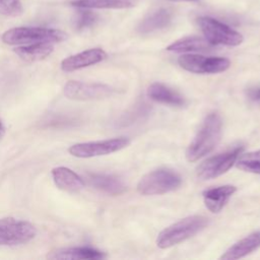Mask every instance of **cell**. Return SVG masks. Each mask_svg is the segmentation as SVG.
Segmentation results:
<instances>
[{
    "mask_svg": "<svg viewBox=\"0 0 260 260\" xmlns=\"http://www.w3.org/2000/svg\"><path fill=\"white\" fill-rule=\"evenodd\" d=\"M221 129V117L215 112L208 114L186 150L187 160L196 161L212 151L220 140Z\"/></svg>",
    "mask_w": 260,
    "mask_h": 260,
    "instance_id": "obj_1",
    "label": "cell"
},
{
    "mask_svg": "<svg viewBox=\"0 0 260 260\" xmlns=\"http://www.w3.org/2000/svg\"><path fill=\"white\" fill-rule=\"evenodd\" d=\"M55 185L66 192L75 193L84 187L83 180L72 170L66 167H57L52 170Z\"/></svg>",
    "mask_w": 260,
    "mask_h": 260,
    "instance_id": "obj_13",
    "label": "cell"
},
{
    "mask_svg": "<svg viewBox=\"0 0 260 260\" xmlns=\"http://www.w3.org/2000/svg\"><path fill=\"white\" fill-rule=\"evenodd\" d=\"M198 24L204 38L214 46H239L244 40L240 32L214 18L207 16L200 17L198 18Z\"/></svg>",
    "mask_w": 260,
    "mask_h": 260,
    "instance_id": "obj_6",
    "label": "cell"
},
{
    "mask_svg": "<svg viewBox=\"0 0 260 260\" xmlns=\"http://www.w3.org/2000/svg\"><path fill=\"white\" fill-rule=\"evenodd\" d=\"M67 35L55 28L47 27H13L2 35L3 43L7 45H28L35 43H59L66 40Z\"/></svg>",
    "mask_w": 260,
    "mask_h": 260,
    "instance_id": "obj_3",
    "label": "cell"
},
{
    "mask_svg": "<svg viewBox=\"0 0 260 260\" xmlns=\"http://www.w3.org/2000/svg\"><path fill=\"white\" fill-rule=\"evenodd\" d=\"M130 144V139L127 137H118L101 141L82 142L71 145L68 152L79 158H88L100 155L110 154L119 151Z\"/></svg>",
    "mask_w": 260,
    "mask_h": 260,
    "instance_id": "obj_7",
    "label": "cell"
},
{
    "mask_svg": "<svg viewBox=\"0 0 260 260\" xmlns=\"http://www.w3.org/2000/svg\"><path fill=\"white\" fill-rule=\"evenodd\" d=\"M3 134H4V126H3L2 122L0 121V139H1V137L3 136Z\"/></svg>",
    "mask_w": 260,
    "mask_h": 260,
    "instance_id": "obj_26",
    "label": "cell"
},
{
    "mask_svg": "<svg viewBox=\"0 0 260 260\" xmlns=\"http://www.w3.org/2000/svg\"><path fill=\"white\" fill-rule=\"evenodd\" d=\"M107 54L100 48L88 49L78 54L69 56L61 62V69L64 72H72L84 67H88L104 61Z\"/></svg>",
    "mask_w": 260,
    "mask_h": 260,
    "instance_id": "obj_11",
    "label": "cell"
},
{
    "mask_svg": "<svg viewBox=\"0 0 260 260\" xmlns=\"http://www.w3.org/2000/svg\"><path fill=\"white\" fill-rule=\"evenodd\" d=\"M242 149V147H235L225 152L208 157L197 168L198 178L201 180H210L221 176L233 167L240 156Z\"/></svg>",
    "mask_w": 260,
    "mask_h": 260,
    "instance_id": "obj_9",
    "label": "cell"
},
{
    "mask_svg": "<svg viewBox=\"0 0 260 260\" xmlns=\"http://www.w3.org/2000/svg\"><path fill=\"white\" fill-rule=\"evenodd\" d=\"M182 179L179 174L169 169H158L144 175L137 184L142 195H160L178 189Z\"/></svg>",
    "mask_w": 260,
    "mask_h": 260,
    "instance_id": "obj_4",
    "label": "cell"
},
{
    "mask_svg": "<svg viewBox=\"0 0 260 260\" xmlns=\"http://www.w3.org/2000/svg\"><path fill=\"white\" fill-rule=\"evenodd\" d=\"M237 188L233 185H223L207 189L203 192V201L206 208L212 213L219 212L228 203Z\"/></svg>",
    "mask_w": 260,
    "mask_h": 260,
    "instance_id": "obj_12",
    "label": "cell"
},
{
    "mask_svg": "<svg viewBox=\"0 0 260 260\" xmlns=\"http://www.w3.org/2000/svg\"><path fill=\"white\" fill-rule=\"evenodd\" d=\"M179 65L192 73L210 74L228 70L231 61L223 57H206L199 54H185L179 57Z\"/></svg>",
    "mask_w": 260,
    "mask_h": 260,
    "instance_id": "obj_8",
    "label": "cell"
},
{
    "mask_svg": "<svg viewBox=\"0 0 260 260\" xmlns=\"http://www.w3.org/2000/svg\"><path fill=\"white\" fill-rule=\"evenodd\" d=\"M49 259H103L106 257V254L89 248V247H74V248H65L59 249L51 252L47 256Z\"/></svg>",
    "mask_w": 260,
    "mask_h": 260,
    "instance_id": "obj_18",
    "label": "cell"
},
{
    "mask_svg": "<svg viewBox=\"0 0 260 260\" xmlns=\"http://www.w3.org/2000/svg\"><path fill=\"white\" fill-rule=\"evenodd\" d=\"M207 222V218L202 215L187 216L162 230L156 238V245L160 249L178 245L203 230Z\"/></svg>",
    "mask_w": 260,
    "mask_h": 260,
    "instance_id": "obj_2",
    "label": "cell"
},
{
    "mask_svg": "<svg viewBox=\"0 0 260 260\" xmlns=\"http://www.w3.org/2000/svg\"><path fill=\"white\" fill-rule=\"evenodd\" d=\"M236 161L238 169L244 172L260 175V149L242 154Z\"/></svg>",
    "mask_w": 260,
    "mask_h": 260,
    "instance_id": "obj_22",
    "label": "cell"
},
{
    "mask_svg": "<svg viewBox=\"0 0 260 260\" xmlns=\"http://www.w3.org/2000/svg\"><path fill=\"white\" fill-rule=\"evenodd\" d=\"M214 49V45L210 44L205 38L200 37H187L180 39L170 46L167 47V50L175 53H187V52H198L206 53L211 52Z\"/></svg>",
    "mask_w": 260,
    "mask_h": 260,
    "instance_id": "obj_17",
    "label": "cell"
},
{
    "mask_svg": "<svg viewBox=\"0 0 260 260\" xmlns=\"http://www.w3.org/2000/svg\"><path fill=\"white\" fill-rule=\"evenodd\" d=\"M37 235L35 225L14 217L0 218V245L16 246L31 241Z\"/></svg>",
    "mask_w": 260,
    "mask_h": 260,
    "instance_id": "obj_5",
    "label": "cell"
},
{
    "mask_svg": "<svg viewBox=\"0 0 260 260\" xmlns=\"http://www.w3.org/2000/svg\"><path fill=\"white\" fill-rule=\"evenodd\" d=\"M23 12L20 0H0V13L6 16L16 17Z\"/></svg>",
    "mask_w": 260,
    "mask_h": 260,
    "instance_id": "obj_23",
    "label": "cell"
},
{
    "mask_svg": "<svg viewBox=\"0 0 260 260\" xmlns=\"http://www.w3.org/2000/svg\"><path fill=\"white\" fill-rule=\"evenodd\" d=\"M54 50L52 43H35L14 49L16 55L25 61H39L48 57Z\"/></svg>",
    "mask_w": 260,
    "mask_h": 260,
    "instance_id": "obj_20",
    "label": "cell"
},
{
    "mask_svg": "<svg viewBox=\"0 0 260 260\" xmlns=\"http://www.w3.org/2000/svg\"><path fill=\"white\" fill-rule=\"evenodd\" d=\"M147 95L156 103L173 107H183L186 103L179 92L160 82L150 84L147 88Z\"/></svg>",
    "mask_w": 260,
    "mask_h": 260,
    "instance_id": "obj_14",
    "label": "cell"
},
{
    "mask_svg": "<svg viewBox=\"0 0 260 260\" xmlns=\"http://www.w3.org/2000/svg\"><path fill=\"white\" fill-rule=\"evenodd\" d=\"M87 181L93 188L110 195H120L126 191L124 182L115 176L87 174Z\"/></svg>",
    "mask_w": 260,
    "mask_h": 260,
    "instance_id": "obj_16",
    "label": "cell"
},
{
    "mask_svg": "<svg viewBox=\"0 0 260 260\" xmlns=\"http://www.w3.org/2000/svg\"><path fill=\"white\" fill-rule=\"evenodd\" d=\"M138 1L139 0H73L71 5L87 9H124L136 6Z\"/></svg>",
    "mask_w": 260,
    "mask_h": 260,
    "instance_id": "obj_21",
    "label": "cell"
},
{
    "mask_svg": "<svg viewBox=\"0 0 260 260\" xmlns=\"http://www.w3.org/2000/svg\"><path fill=\"white\" fill-rule=\"evenodd\" d=\"M168 1H173V2H181V1H196V0H168Z\"/></svg>",
    "mask_w": 260,
    "mask_h": 260,
    "instance_id": "obj_27",
    "label": "cell"
},
{
    "mask_svg": "<svg viewBox=\"0 0 260 260\" xmlns=\"http://www.w3.org/2000/svg\"><path fill=\"white\" fill-rule=\"evenodd\" d=\"M81 9L83 10H80L78 12V15L76 18L77 29H84V28L90 27L98 20V15L94 12L87 10V8H81Z\"/></svg>",
    "mask_w": 260,
    "mask_h": 260,
    "instance_id": "obj_24",
    "label": "cell"
},
{
    "mask_svg": "<svg viewBox=\"0 0 260 260\" xmlns=\"http://www.w3.org/2000/svg\"><path fill=\"white\" fill-rule=\"evenodd\" d=\"M246 95L251 102L260 105V85L251 86L247 88Z\"/></svg>",
    "mask_w": 260,
    "mask_h": 260,
    "instance_id": "obj_25",
    "label": "cell"
},
{
    "mask_svg": "<svg viewBox=\"0 0 260 260\" xmlns=\"http://www.w3.org/2000/svg\"><path fill=\"white\" fill-rule=\"evenodd\" d=\"M260 247V232L250 234L244 239L235 243L221 256L223 260H235L247 256Z\"/></svg>",
    "mask_w": 260,
    "mask_h": 260,
    "instance_id": "obj_15",
    "label": "cell"
},
{
    "mask_svg": "<svg viewBox=\"0 0 260 260\" xmlns=\"http://www.w3.org/2000/svg\"><path fill=\"white\" fill-rule=\"evenodd\" d=\"M114 88L102 83H88L70 80L64 85V94L69 100L89 101L111 95Z\"/></svg>",
    "mask_w": 260,
    "mask_h": 260,
    "instance_id": "obj_10",
    "label": "cell"
},
{
    "mask_svg": "<svg viewBox=\"0 0 260 260\" xmlns=\"http://www.w3.org/2000/svg\"><path fill=\"white\" fill-rule=\"evenodd\" d=\"M172 20V12L167 8H159L148 14L139 24L140 34H149L169 25Z\"/></svg>",
    "mask_w": 260,
    "mask_h": 260,
    "instance_id": "obj_19",
    "label": "cell"
}]
</instances>
